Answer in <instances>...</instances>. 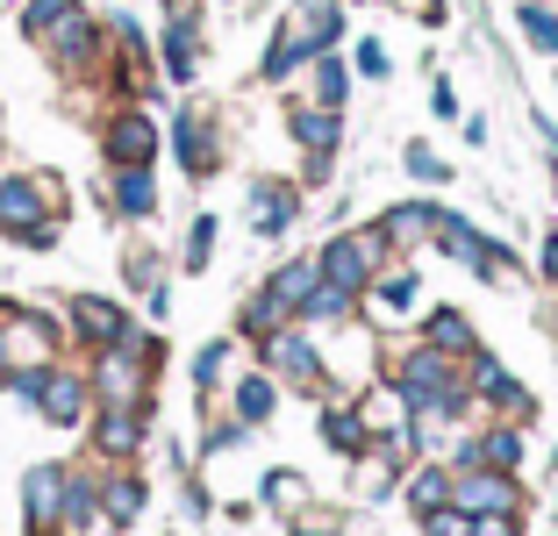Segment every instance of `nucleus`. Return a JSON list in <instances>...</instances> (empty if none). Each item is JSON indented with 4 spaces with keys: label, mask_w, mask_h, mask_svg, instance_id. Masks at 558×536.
Instances as JSON below:
<instances>
[{
    "label": "nucleus",
    "mask_w": 558,
    "mask_h": 536,
    "mask_svg": "<svg viewBox=\"0 0 558 536\" xmlns=\"http://www.w3.org/2000/svg\"><path fill=\"white\" fill-rule=\"evenodd\" d=\"M423 343H437V351H451V357H473V351H480V337H473V315H465V308H429V322H423Z\"/></svg>",
    "instance_id": "nucleus-21"
},
{
    "label": "nucleus",
    "mask_w": 558,
    "mask_h": 536,
    "mask_svg": "<svg viewBox=\"0 0 558 536\" xmlns=\"http://www.w3.org/2000/svg\"><path fill=\"white\" fill-rule=\"evenodd\" d=\"M100 150H108V165H150L165 150V130L150 108H116L108 122H100Z\"/></svg>",
    "instance_id": "nucleus-4"
},
{
    "label": "nucleus",
    "mask_w": 558,
    "mask_h": 536,
    "mask_svg": "<svg viewBox=\"0 0 558 536\" xmlns=\"http://www.w3.org/2000/svg\"><path fill=\"white\" fill-rule=\"evenodd\" d=\"M72 329H80L94 351H116V343L136 337V322L116 308V301H100V293H72Z\"/></svg>",
    "instance_id": "nucleus-12"
},
{
    "label": "nucleus",
    "mask_w": 558,
    "mask_h": 536,
    "mask_svg": "<svg viewBox=\"0 0 558 536\" xmlns=\"http://www.w3.org/2000/svg\"><path fill=\"white\" fill-rule=\"evenodd\" d=\"M359 72H365V80H387V72H395V58H387L379 36H365V44H359Z\"/></svg>",
    "instance_id": "nucleus-39"
},
{
    "label": "nucleus",
    "mask_w": 558,
    "mask_h": 536,
    "mask_svg": "<svg viewBox=\"0 0 558 536\" xmlns=\"http://www.w3.org/2000/svg\"><path fill=\"white\" fill-rule=\"evenodd\" d=\"M287 136H294L308 158H337V144H344V108H323V100H308V108L287 114Z\"/></svg>",
    "instance_id": "nucleus-14"
},
{
    "label": "nucleus",
    "mask_w": 558,
    "mask_h": 536,
    "mask_svg": "<svg viewBox=\"0 0 558 536\" xmlns=\"http://www.w3.org/2000/svg\"><path fill=\"white\" fill-rule=\"evenodd\" d=\"M451 508H465V515H501V508H515V472H494V465L451 472Z\"/></svg>",
    "instance_id": "nucleus-9"
},
{
    "label": "nucleus",
    "mask_w": 558,
    "mask_h": 536,
    "mask_svg": "<svg viewBox=\"0 0 558 536\" xmlns=\"http://www.w3.org/2000/svg\"><path fill=\"white\" fill-rule=\"evenodd\" d=\"M351 308H359V293H344V287H329V279H323V287L301 301V322H344Z\"/></svg>",
    "instance_id": "nucleus-30"
},
{
    "label": "nucleus",
    "mask_w": 558,
    "mask_h": 536,
    "mask_svg": "<svg viewBox=\"0 0 558 536\" xmlns=\"http://www.w3.org/2000/svg\"><path fill=\"white\" fill-rule=\"evenodd\" d=\"M265 287H272L279 301H287V308L301 315V301H308V293L323 287V265H315V258H287V265H279L272 279H265Z\"/></svg>",
    "instance_id": "nucleus-24"
},
{
    "label": "nucleus",
    "mask_w": 558,
    "mask_h": 536,
    "mask_svg": "<svg viewBox=\"0 0 558 536\" xmlns=\"http://www.w3.org/2000/svg\"><path fill=\"white\" fill-rule=\"evenodd\" d=\"M136 443H144V407H136V401H100L94 451L100 458H136Z\"/></svg>",
    "instance_id": "nucleus-17"
},
{
    "label": "nucleus",
    "mask_w": 558,
    "mask_h": 536,
    "mask_svg": "<svg viewBox=\"0 0 558 536\" xmlns=\"http://www.w3.org/2000/svg\"><path fill=\"white\" fill-rule=\"evenodd\" d=\"M323 437H329V451H344V458H365V451H373V423L359 415V401L323 407Z\"/></svg>",
    "instance_id": "nucleus-20"
},
{
    "label": "nucleus",
    "mask_w": 558,
    "mask_h": 536,
    "mask_svg": "<svg viewBox=\"0 0 558 536\" xmlns=\"http://www.w3.org/2000/svg\"><path fill=\"white\" fill-rule=\"evenodd\" d=\"M0 343H8V365H50L58 351V322L50 315H29V308H0Z\"/></svg>",
    "instance_id": "nucleus-8"
},
{
    "label": "nucleus",
    "mask_w": 558,
    "mask_h": 536,
    "mask_svg": "<svg viewBox=\"0 0 558 536\" xmlns=\"http://www.w3.org/2000/svg\"><path fill=\"white\" fill-rule=\"evenodd\" d=\"M65 15H80V0H22V36H29V44H44V36L58 29Z\"/></svg>",
    "instance_id": "nucleus-29"
},
{
    "label": "nucleus",
    "mask_w": 558,
    "mask_h": 536,
    "mask_svg": "<svg viewBox=\"0 0 558 536\" xmlns=\"http://www.w3.org/2000/svg\"><path fill=\"white\" fill-rule=\"evenodd\" d=\"M473 465L515 472V465H523V429H515V423H501V429H487V437H473Z\"/></svg>",
    "instance_id": "nucleus-25"
},
{
    "label": "nucleus",
    "mask_w": 558,
    "mask_h": 536,
    "mask_svg": "<svg viewBox=\"0 0 558 536\" xmlns=\"http://www.w3.org/2000/svg\"><path fill=\"white\" fill-rule=\"evenodd\" d=\"M265 501L272 508H301L308 501V479H301V472H272V479H265Z\"/></svg>",
    "instance_id": "nucleus-38"
},
{
    "label": "nucleus",
    "mask_w": 558,
    "mask_h": 536,
    "mask_svg": "<svg viewBox=\"0 0 558 536\" xmlns=\"http://www.w3.org/2000/svg\"><path fill=\"white\" fill-rule=\"evenodd\" d=\"M44 50L58 58V72H94V58H100V22L80 8V15H65L58 29L44 36Z\"/></svg>",
    "instance_id": "nucleus-13"
},
{
    "label": "nucleus",
    "mask_w": 558,
    "mask_h": 536,
    "mask_svg": "<svg viewBox=\"0 0 558 536\" xmlns=\"http://www.w3.org/2000/svg\"><path fill=\"white\" fill-rule=\"evenodd\" d=\"M401 165H409V179H423V186H451V158H437L429 144H409Z\"/></svg>",
    "instance_id": "nucleus-35"
},
{
    "label": "nucleus",
    "mask_w": 558,
    "mask_h": 536,
    "mask_svg": "<svg viewBox=\"0 0 558 536\" xmlns=\"http://www.w3.org/2000/svg\"><path fill=\"white\" fill-rule=\"evenodd\" d=\"M165 136H172V158H180V172H186V179H208V172H215V158H222V150H215V122H208V108H180Z\"/></svg>",
    "instance_id": "nucleus-10"
},
{
    "label": "nucleus",
    "mask_w": 558,
    "mask_h": 536,
    "mask_svg": "<svg viewBox=\"0 0 558 536\" xmlns=\"http://www.w3.org/2000/svg\"><path fill=\"white\" fill-rule=\"evenodd\" d=\"M359 301H373V315H387V322H401V315L423 301V287H415V272H379L373 287L359 293Z\"/></svg>",
    "instance_id": "nucleus-22"
},
{
    "label": "nucleus",
    "mask_w": 558,
    "mask_h": 536,
    "mask_svg": "<svg viewBox=\"0 0 558 536\" xmlns=\"http://www.w3.org/2000/svg\"><path fill=\"white\" fill-rule=\"evenodd\" d=\"M444 501H451V465H429V472L409 479V508L415 515H429V508H444Z\"/></svg>",
    "instance_id": "nucleus-33"
},
{
    "label": "nucleus",
    "mask_w": 558,
    "mask_h": 536,
    "mask_svg": "<svg viewBox=\"0 0 558 536\" xmlns=\"http://www.w3.org/2000/svg\"><path fill=\"white\" fill-rule=\"evenodd\" d=\"M395 393L409 401V415H465V379H459V357L437 351V343H415V351L395 357Z\"/></svg>",
    "instance_id": "nucleus-2"
},
{
    "label": "nucleus",
    "mask_w": 558,
    "mask_h": 536,
    "mask_svg": "<svg viewBox=\"0 0 558 536\" xmlns=\"http://www.w3.org/2000/svg\"><path fill=\"white\" fill-rule=\"evenodd\" d=\"M429 114H437V122H451V114H459V94H451V80H429Z\"/></svg>",
    "instance_id": "nucleus-40"
},
{
    "label": "nucleus",
    "mask_w": 558,
    "mask_h": 536,
    "mask_svg": "<svg viewBox=\"0 0 558 536\" xmlns=\"http://www.w3.org/2000/svg\"><path fill=\"white\" fill-rule=\"evenodd\" d=\"M158 65H165V80H172V86H186L201 72V8H194V0H180V8L165 15Z\"/></svg>",
    "instance_id": "nucleus-7"
},
{
    "label": "nucleus",
    "mask_w": 558,
    "mask_h": 536,
    "mask_svg": "<svg viewBox=\"0 0 558 536\" xmlns=\"http://www.w3.org/2000/svg\"><path fill=\"white\" fill-rule=\"evenodd\" d=\"M100 200H108L122 222H150V215H158V179H150V165H116L108 186H100Z\"/></svg>",
    "instance_id": "nucleus-11"
},
{
    "label": "nucleus",
    "mask_w": 558,
    "mask_h": 536,
    "mask_svg": "<svg viewBox=\"0 0 558 536\" xmlns=\"http://www.w3.org/2000/svg\"><path fill=\"white\" fill-rule=\"evenodd\" d=\"M265 351V373L279 379V387H323L329 379V365H323V351H315L301 329H272V337L258 343Z\"/></svg>",
    "instance_id": "nucleus-6"
},
{
    "label": "nucleus",
    "mask_w": 558,
    "mask_h": 536,
    "mask_svg": "<svg viewBox=\"0 0 558 536\" xmlns=\"http://www.w3.org/2000/svg\"><path fill=\"white\" fill-rule=\"evenodd\" d=\"M437 222H444L437 200H401V208L379 215V236H387L395 251H409V244H437Z\"/></svg>",
    "instance_id": "nucleus-18"
},
{
    "label": "nucleus",
    "mask_w": 558,
    "mask_h": 536,
    "mask_svg": "<svg viewBox=\"0 0 558 536\" xmlns=\"http://www.w3.org/2000/svg\"><path fill=\"white\" fill-rule=\"evenodd\" d=\"M344 94H351V65L337 50H323V58H315V100H323V108H344Z\"/></svg>",
    "instance_id": "nucleus-31"
},
{
    "label": "nucleus",
    "mask_w": 558,
    "mask_h": 536,
    "mask_svg": "<svg viewBox=\"0 0 558 536\" xmlns=\"http://www.w3.org/2000/svg\"><path fill=\"white\" fill-rule=\"evenodd\" d=\"M215 215H194V229H186V272H208V258H215Z\"/></svg>",
    "instance_id": "nucleus-36"
},
{
    "label": "nucleus",
    "mask_w": 558,
    "mask_h": 536,
    "mask_svg": "<svg viewBox=\"0 0 558 536\" xmlns=\"http://www.w3.org/2000/svg\"><path fill=\"white\" fill-rule=\"evenodd\" d=\"M86 401H94V387H86L80 373H44V393H36V415L58 429H80L86 423Z\"/></svg>",
    "instance_id": "nucleus-16"
},
{
    "label": "nucleus",
    "mask_w": 558,
    "mask_h": 536,
    "mask_svg": "<svg viewBox=\"0 0 558 536\" xmlns=\"http://www.w3.org/2000/svg\"><path fill=\"white\" fill-rule=\"evenodd\" d=\"M473 536H515V508H501V515H473Z\"/></svg>",
    "instance_id": "nucleus-41"
},
{
    "label": "nucleus",
    "mask_w": 558,
    "mask_h": 536,
    "mask_svg": "<svg viewBox=\"0 0 558 536\" xmlns=\"http://www.w3.org/2000/svg\"><path fill=\"white\" fill-rule=\"evenodd\" d=\"M387 236H379V222L373 229H337L323 251H315V265H323V279L329 287H344V293H365L379 272H387Z\"/></svg>",
    "instance_id": "nucleus-3"
},
{
    "label": "nucleus",
    "mask_w": 558,
    "mask_h": 536,
    "mask_svg": "<svg viewBox=\"0 0 558 536\" xmlns=\"http://www.w3.org/2000/svg\"><path fill=\"white\" fill-rule=\"evenodd\" d=\"M100 508H108L116 522H136V515H144V479H130V472H116V479L100 487Z\"/></svg>",
    "instance_id": "nucleus-32"
},
{
    "label": "nucleus",
    "mask_w": 558,
    "mask_h": 536,
    "mask_svg": "<svg viewBox=\"0 0 558 536\" xmlns=\"http://www.w3.org/2000/svg\"><path fill=\"white\" fill-rule=\"evenodd\" d=\"M287 315H294V308H287V301H279V293L265 287V293H251V301H244V315H236V329L265 343V337H272V329H287Z\"/></svg>",
    "instance_id": "nucleus-27"
},
{
    "label": "nucleus",
    "mask_w": 558,
    "mask_h": 536,
    "mask_svg": "<svg viewBox=\"0 0 558 536\" xmlns=\"http://www.w3.org/2000/svg\"><path fill=\"white\" fill-rule=\"evenodd\" d=\"M50 208H58V186L50 179H36V172H8L0 179V229L8 236H29V229H44L50 222Z\"/></svg>",
    "instance_id": "nucleus-5"
},
{
    "label": "nucleus",
    "mask_w": 558,
    "mask_h": 536,
    "mask_svg": "<svg viewBox=\"0 0 558 536\" xmlns=\"http://www.w3.org/2000/svg\"><path fill=\"white\" fill-rule=\"evenodd\" d=\"M22 508H29L36 529H50V522L65 515V465H29L22 472Z\"/></svg>",
    "instance_id": "nucleus-19"
},
{
    "label": "nucleus",
    "mask_w": 558,
    "mask_h": 536,
    "mask_svg": "<svg viewBox=\"0 0 558 536\" xmlns=\"http://www.w3.org/2000/svg\"><path fill=\"white\" fill-rule=\"evenodd\" d=\"M423 536H473V515L444 501V508H429V515H423Z\"/></svg>",
    "instance_id": "nucleus-37"
},
{
    "label": "nucleus",
    "mask_w": 558,
    "mask_h": 536,
    "mask_svg": "<svg viewBox=\"0 0 558 536\" xmlns=\"http://www.w3.org/2000/svg\"><path fill=\"white\" fill-rule=\"evenodd\" d=\"M515 29H523L544 58H558V8L551 0H515Z\"/></svg>",
    "instance_id": "nucleus-26"
},
{
    "label": "nucleus",
    "mask_w": 558,
    "mask_h": 536,
    "mask_svg": "<svg viewBox=\"0 0 558 536\" xmlns=\"http://www.w3.org/2000/svg\"><path fill=\"white\" fill-rule=\"evenodd\" d=\"M344 44V0H294V15L272 29V44H265V80H294L301 65H315L323 50Z\"/></svg>",
    "instance_id": "nucleus-1"
},
{
    "label": "nucleus",
    "mask_w": 558,
    "mask_h": 536,
    "mask_svg": "<svg viewBox=\"0 0 558 536\" xmlns=\"http://www.w3.org/2000/svg\"><path fill=\"white\" fill-rule=\"evenodd\" d=\"M544 279H551V287H558V229H551V236H544Z\"/></svg>",
    "instance_id": "nucleus-42"
},
{
    "label": "nucleus",
    "mask_w": 558,
    "mask_h": 536,
    "mask_svg": "<svg viewBox=\"0 0 558 536\" xmlns=\"http://www.w3.org/2000/svg\"><path fill=\"white\" fill-rule=\"evenodd\" d=\"M100 515H108V508H100V487H94V479H72V472H65V515H58V522H72V529H94Z\"/></svg>",
    "instance_id": "nucleus-28"
},
{
    "label": "nucleus",
    "mask_w": 558,
    "mask_h": 536,
    "mask_svg": "<svg viewBox=\"0 0 558 536\" xmlns=\"http://www.w3.org/2000/svg\"><path fill=\"white\" fill-rule=\"evenodd\" d=\"M272 407H279V379H272V373H251V379H236V423H244V429L272 423Z\"/></svg>",
    "instance_id": "nucleus-23"
},
{
    "label": "nucleus",
    "mask_w": 558,
    "mask_h": 536,
    "mask_svg": "<svg viewBox=\"0 0 558 536\" xmlns=\"http://www.w3.org/2000/svg\"><path fill=\"white\" fill-rule=\"evenodd\" d=\"M230 351H236L230 337H215V343H201V351H194V387L201 393H215V379L230 373Z\"/></svg>",
    "instance_id": "nucleus-34"
},
{
    "label": "nucleus",
    "mask_w": 558,
    "mask_h": 536,
    "mask_svg": "<svg viewBox=\"0 0 558 536\" xmlns=\"http://www.w3.org/2000/svg\"><path fill=\"white\" fill-rule=\"evenodd\" d=\"M294 222H301V186L258 179V186H251V236H287Z\"/></svg>",
    "instance_id": "nucleus-15"
}]
</instances>
